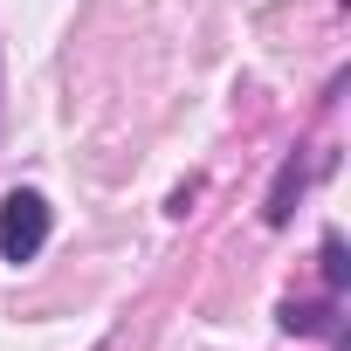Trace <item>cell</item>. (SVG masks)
<instances>
[{
	"instance_id": "obj_1",
	"label": "cell",
	"mask_w": 351,
	"mask_h": 351,
	"mask_svg": "<svg viewBox=\"0 0 351 351\" xmlns=\"http://www.w3.org/2000/svg\"><path fill=\"white\" fill-rule=\"evenodd\" d=\"M49 248V200L42 193H8L0 200V262H35Z\"/></svg>"
},
{
	"instance_id": "obj_2",
	"label": "cell",
	"mask_w": 351,
	"mask_h": 351,
	"mask_svg": "<svg viewBox=\"0 0 351 351\" xmlns=\"http://www.w3.org/2000/svg\"><path fill=\"white\" fill-rule=\"evenodd\" d=\"M296 193H303V165L289 158V165L276 172V193H269V207H262V214H269V228H282V221L296 214Z\"/></svg>"
},
{
	"instance_id": "obj_3",
	"label": "cell",
	"mask_w": 351,
	"mask_h": 351,
	"mask_svg": "<svg viewBox=\"0 0 351 351\" xmlns=\"http://www.w3.org/2000/svg\"><path fill=\"white\" fill-rule=\"evenodd\" d=\"M324 276H330V289H344V241L337 234L324 241Z\"/></svg>"
}]
</instances>
